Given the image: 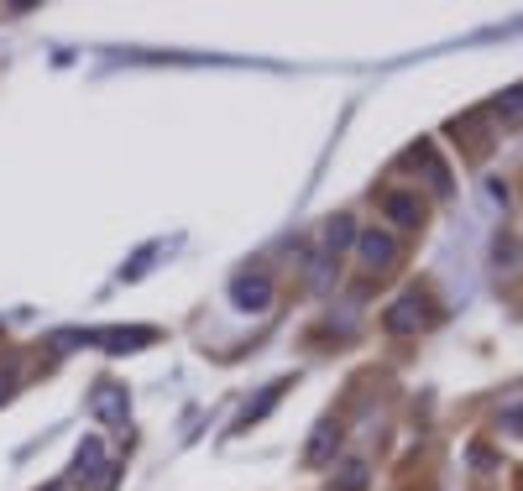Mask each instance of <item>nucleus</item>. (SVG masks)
Wrapping results in <instances>:
<instances>
[{
  "label": "nucleus",
  "mask_w": 523,
  "mask_h": 491,
  "mask_svg": "<svg viewBox=\"0 0 523 491\" xmlns=\"http://www.w3.org/2000/svg\"><path fill=\"white\" fill-rule=\"evenodd\" d=\"M356 241V225L351 215H335L320 225V236H314V262H309V277H314V288H325L330 283V272L340 267V251H346Z\"/></svg>",
  "instance_id": "f257e3e1"
},
{
  "label": "nucleus",
  "mask_w": 523,
  "mask_h": 491,
  "mask_svg": "<svg viewBox=\"0 0 523 491\" xmlns=\"http://www.w3.org/2000/svg\"><path fill=\"white\" fill-rule=\"evenodd\" d=\"M152 330H74V335H58V345H105V350H136V345H152Z\"/></svg>",
  "instance_id": "f03ea898"
},
{
  "label": "nucleus",
  "mask_w": 523,
  "mask_h": 491,
  "mask_svg": "<svg viewBox=\"0 0 523 491\" xmlns=\"http://www.w3.org/2000/svg\"><path fill=\"white\" fill-rule=\"evenodd\" d=\"M356 251H361V267H367V272H388L398 262V236H393V230H361Z\"/></svg>",
  "instance_id": "7ed1b4c3"
},
{
  "label": "nucleus",
  "mask_w": 523,
  "mask_h": 491,
  "mask_svg": "<svg viewBox=\"0 0 523 491\" xmlns=\"http://www.w3.org/2000/svg\"><path fill=\"white\" fill-rule=\"evenodd\" d=\"M231 303L241 314H262L267 303H272V277L267 272H241L236 283H231Z\"/></svg>",
  "instance_id": "20e7f679"
},
{
  "label": "nucleus",
  "mask_w": 523,
  "mask_h": 491,
  "mask_svg": "<svg viewBox=\"0 0 523 491\" xmlns=\"http://www.w3.org/2000/svg\"><path fill=\"white\" fill-rule=\"evenodd\" d=\"M382 324H388V335H414L419 324H429V298L424 293H403Z\"/></svg>",
  "instance_id": "39448f33"
},
{
  "label": "nucleus",
  "mask_w": 523,
  "mask_h": 491,
  "mask_svg": "<svg viewBox=\"0 0 523 491\" xmlns=\"http://www.w3.org/2000/svg\"><path fill=\"white\" fill-rule=\"evenodd\" d=\"M382 215H388L398 230H419L424 225V199L408 194V189H393V194H382Z\"/></svg>",
  "instance_id": "423d86ee"
},
{
  "label": "nucleus",
  "mask_w": 523,
  "mask_h": 491,
  "mask_svg": "<svg viewBox=\"0 0 523 491\" xmlns=\"http://www.w3.org/2000/svg\"><path fill=\"white\" fill-rule=\"evenodd\" d=\"M403 168L424 173V183H429L435 194H450V168H445V162L435 157V147H429V142H419L414 152H408V157H403Z\"/></svg>",
  "instance_id": "0eeeda50"
},
{
  "label": "nucleus",
  "mask_w": 523,
  "mask_h": 491,
  "mask_svg": "<svg viewBox=\"0 0 523 491\" xmlns=\"http://www.w3.org/2000/svg\"><path fill=\"white\" fill-rule=\"evenodd\" d=\"M89 408H95V418H105V424H126V392L116 382H100L95 397H89Z\"/></svg>",
  "instance_id": "6e6552de"
},
{
  "label": "nucleus",
  "mask_w": 523,
  "mask_h": 491,
  "mask_svg": "<svg viewBox=\"0 0 523 491\" xmlns=\"http://www.w3.org/2000/svg\"><path fill=\"white\" fill-rule=\"evenodd\" d=\"M492 121L503 126V131L523 126V89H503V95L492 100Z\"/></svg>",
  "instance_id": "1a4fd4ad"
},
{
  "label": "nucleus",
  "mask_w": 523,
  "mask_h": 491,
  "mask_svg": "<svg viewBox=\"0 0 523 491\" xmlns=\"http://www.w3.org/2000/svg\"><path fill=\"white\" fill-rule=\"evenodd\" d=\"M330 450H340V424H335V418H325V424L314 429V444L304 450V460H309V465H325Z\"/></svg>",
  "instance_id": "9d476101"
},
{
  "label": "nucleus",
  "mask_w": 523,
  "mask_h": 491,
  "mask_svg": "<svg viewBox=\"0 0 523 491\" xmlns=\"http://www.w3.org/2000/svg\"><path fill=\"white\" fill-rule=\"evenodd\" d=\"M367 476H372V471H367V460H346V465L335 471L330 486H335V491H367Z\"/></svg>",
  "instance_id": "9b49d317"
},
{
  "label": "nucleus",
  "mask_w": 523,
  "mask_h": 491,
  "mask_svg": "<svg viewBox=\"0 0 523 491\" xmlns=\"http://www.w3.org/2000/svg\"><path fill=\"white\" fill-rule=\"evenodd\" d=\"M283 387H288V382H278V387H267V392H262V403H257V408H246V413L236 418V429H246V424H257V418H262V413H267L272 403H278V392H283Z\"/></svg>",
  "instance_id": "f8f14e48"
},
{
  "label": "nucleus",
  "mask_w": 523,
  "mask_h": 491,
  "mask_svg": "<svg viewBox=\"0 0 523 491\" xmlns=\"http://www.w3.org/2000/svg\"><path fill=\"white\" fill-rule=\"evenodd\" d=\"M16 382H21V361H6V366H0V403H11Z\"/></svg>",
  "instance_id": "ddd939ff"
}]
</instances>
